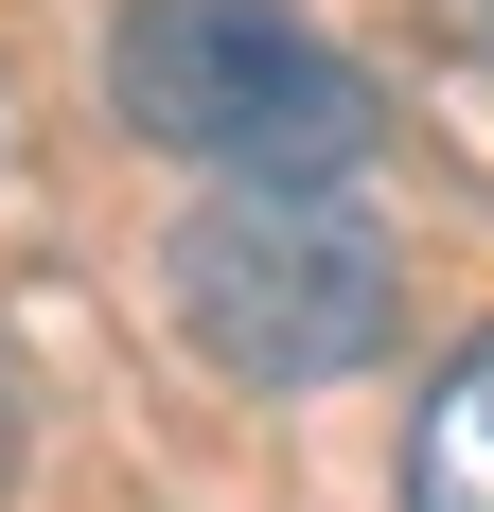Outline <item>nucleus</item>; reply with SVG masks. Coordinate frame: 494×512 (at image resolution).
Masks as SVG:
<instances>
[{"mask_svg": "<svg viewBox=\"0 0 494 512\" xmlns=\"http://www.w3.org/2000/svg\"><path fill=\"white\" fill-rule=\"evenodd\" d=\"M106 106L159 159H212L230 195H336L371 159V71L283 0H124L106 18Z\"/></svg>", "mask_w": 494, "mask_h": 512, "instance_id": "obj_1", "label": "nucleus"}, {"mask_svg": "<svg viewBox=\"0 0 494 512\" xmlns=\"http://www.w3.org/2000/svg\"><path fill=\"white\" fill-rule=\"evenodd\" d=\"M159 283H177V336L212 371H247V389H336V371H371L406 336L389 230L336 195H212Z\"/></svg>", "mask_w": 494, "mask_h": 512, "instance_id": "obj_2", "label": "nucleus"}, {"mask_svg": "<svg viewBox=\"0 0 494 512\" xmlns=\"http://www.w3.org/2000/svg\"><path fill=\"white\" fill-rule=\"evenodd\" d=\"M406 512H494V336L442 354V389L406 424Z\"/></svg>", "mask_w": 494, "mask_h": 512, "instance_id": "obj_3", "label": "nucleus"}, {"mask_svg": "<svg viewBox=\"0 0 494 512\" xmlns=\"http://www.w3.org/2000/svg\"><path fill=\"white\" fill-rule=\"evenodd\" d=\"M0 477H18V371H0Z\"/></svg>", "mask_w": 494, "mask_h": 512, "instance_id": "obj_4", "label": "nucleus"}]
</instances>
